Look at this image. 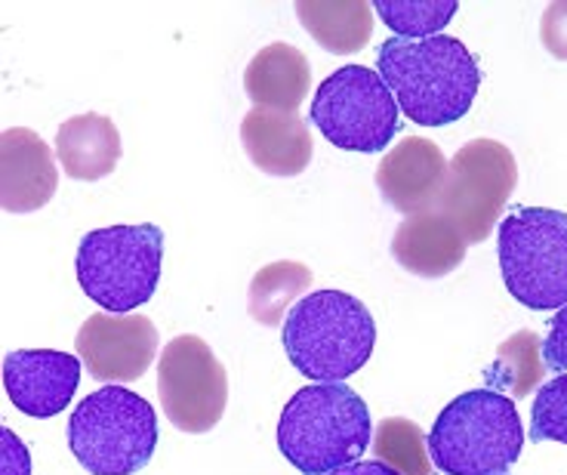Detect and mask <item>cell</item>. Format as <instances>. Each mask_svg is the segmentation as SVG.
Wrapping results in <instances>:
<instances>
[{
	"label": "cell",
	"instance_id": "1",
	"mask_svg": "<svg viewBox=\"0 0 567 475\" xmlns=\"http://www.w3.org/2000/svg\"><path fill=\"white\" fill-rule=\"evenodd\" d=\"M380 78L392 90L398 109L420 127L460 121L482 86L478 59L466 43L447 34L423 41L389 38L380 47Z\"/></svg>",
	"mask_w": 567,
	"mask_h": 475
},
{
	"label": "cell",
	"instance_id": "2",
	"mask_svg": "<svg viewBox=\"0 0 567 475\" xmlns=\"http://www.w3.org/2000/svg\"><path fill=\"white\" fill-rule=\"evenodd\" d=\"M373 423L368 404L346 383H315L284 404L278 447L302 475H330L361 461Z\"/></svg>",
	"mask_w": 567,
	"mask_h": 475
},
{
	"label": "cell",
	"instance_id": "3",
	"mask_svg": "<svg viewBox=\"0 0 567 475\" xmlns=\"http://www.w3.org/2000/svg\"><path fill=\"white\" fill-rule=\"evenodd\" d=\"M377 345L368 306L342 290H318L284 321V349L299 374L315 383H342L358 374Z\"/></svg>",
	"mask_w": 567,
	"mask_h": 475
},
{
	"label": "cell",
	"instance_id": "4",
	"mask_svg": "<svg viewBox=\"0 0 567 475\" xmlns=\"http://www.w3.org/2000/svg\"><path fill=\"white\" fill-rule=\"evenodd\" d=\"M525 451V426L509 395L472 389L447 404L429 432V454L447 475H506Z\"/></svg>",
	"mask_w": 567,
	"mask_h": 475
},
{
	"label": "cell",
	"instance_id": "5",
	"mask_svg": "<svg viewBox=\"0 0 567 475\" xmlns=\"http://www.w3.org/2000/svg\"><path fill=\"white\" fill-rule=\"evenodd\" d=\"M69 447L90 475H136L155 457V407L124 386L90 392L69 420Z\"/></svg>",
	"mask_w": 567,
	"mask_h": 475
},
{
	"label": "cell",
	"instance_id": "6",
	"mask_svg": "<svg viewBox=\"0 0 567 475\" xmlns=\"http://www.w3.org/2000/svg\"><path fill=\"white\" fill-rule=\"evenodd\" d=\"M164 257V231L145 226H109L86 231L78 245V285L112 316H130L155 297Z\"/></svg>",
	"mask_w": 567,
	"mask_h": 475
},
{
	"label": "cell",
	"instance_id": "7",
	"mask_svg": "<svg viewBox=\"0 0 567 475\" xmlns=\"http://www.w3.org/2000/svg\"><path fill=\"white\" fill-rule=\"evenodd\" d=\"M499 269L515 300L527 309L567 306V214L522 207L499 223Z\"/></svg>",
	"mask_w": 567,
	"mask_h": 475
},
{
	"label": "cell",
	"instance_id": "8",
	"mask_svg": "<svg viewBox=\"0 0 567 475\" xmlns=\"http://www.w3.org/2000/svg\"><path fill=\"white\" fill-rule=\"evenodd\" d=\"M315 127L342 152L377 155L395 140L398 102L368 65H346L321 81L312 100Z\"/></svg>",
	"mask_w": 567,
	"mask_h": 475
},
{
	"label": "cell",
	"instance_id": "9",
	"mask_svg": "<svg viewBox=\"0 0 567 475\" xmlns=\"http://www.w3.org/2000/svg\"><path fill=\"white\" fill-rule=\"evenodd\" d=\"M515 183L518 164L509 148L496 140H472L447 164L435 210L454 223L466 245H478L494 231Z\"/></svg>",
	"mask_w": 567,
	"mask_h": 475
},
{
	"label": "cell",
	"instance_id": "10",
	"mask_svg": "<svg viewBox=\"0 0 567 475\" xmlns=\"http://www.w3.org/2000/svg\"><path fill=\"white\" fill-rule=\"evenodd\" d=\"M157 395L176 430L192 435L210 432L226 414V368L200 337H176L157 361Z\"/></svg>",
	"mask_w": 567,
	"mask_h": 475
},
{
	"label": "cell",
	"instance_id": "11",
	"mask_svg": "<svg viewBox=\"0 0 567 475\" xmlns=\"http://www.w3.org/2000/svg\"><path fill=\"white\" fill-rule=\"evenodd\" d=\"M157 328L152 318L136 316H112L96 312L84 321L78 331V355L84 361L90 376L100 383H133L140 380L157 355Z\"/></svg>",
	"mask_w": 567,
	"mask_h": 475
},
{
	"label": "cell",
	"instance_id": "12",
	"mask_svg": "<svg viewBox=\"0 0 567 475\" xmlns=\"http://www.w3.org/2000/svg\"><path fill=\"white\" fill-rule=\"evenodd\" d=\"M81 383V361L56 349H16L3 359V386L16 411L47 420L62 414Z\"/></svg>",
	"mask_w": 567,
	"mask_h": 475
},
{
	"label": "cell",
	"instance_id": "13",
	"mask_svg": "<svg viewBox=\"0 0 567 475\" xmlns=\"http://www.w3.org/2000/svg\"><path fill=\"white\" fill-rule=\"evenodd\" d=\"M447 179V161L432 140L404 136L401 143L380 161L377 186L398 214H425L435 210L441 186Z\"/></svg>",
	"mask_w": 567,
	"mask_h": 475
},
{
	"label": "cell",
	"instance_id": "14",
	"mask_svg": "<svg viewBox=\"0 0 567 475\" xmlns=\"http://www.w3.org/2000/svg\"><path fill=\"white\" fill-rule=\"evenodd\" d=\"M59 173L50 145L34 130L10 127L0 140V202L7 214H34L56 195Z\"/></svg>",
	"mask_w": 567,
	"mask_h": 475
},
{
	"label": "cell",
	"instance_id": "15",
	"mask_svg": "<svg viewBox=\"0 0 567 475\" xmlns=\"http://www.w3.org/2000/svg\"><path fill=\"white\" fill-rule=\"evenodd\" d=\"M244 152L269 176H299L312 161V133L297 112L259 109L241 121Z\"/></svg>",
	"mask_w": 567,
	"mask_h": 475
},
{
	"label": "cell",
	"instance_id": "16",
	"mask_svg": "<svg viewBox=\"0 0 567 475\" xmlns=\"http://www.w3.org/2000/svg\"><path fill=\"white\" fill-rule=\"evenodd\" d=\"M466 238L439 210L408 216L392 238V257L398 266L420 278H441L454 272L466 257Z\"/></svg>",
	"mask_w": 567,
	"mask_h": 475
},
{
	"label": "cell",
	"instance_id": "17",
	"mask_svg": "<svg viewBox=\"0 0 567 475\" xmlns=\"http://www.w3.org/2000/svg\"><path fill=\"white\" fill-rule=\"evenodd\" d=\"M312 86V65L302 50L293 43H269L262 47L247 72H244V90L259 109H281L297 112Z\"/></svg>",
	"mask_w": 567,
	"mask_h": 475
},
{
	"label": "cell",
	"instance_id": "18",
	"mask_svg": "<svg viewBox=\"0 0 567 475\" xmlns=\"http://www.w3.org/2000/svg\"><path fill=\"white\" fill-rule=\"evenodd\" d=\"M56 158L71 179L96 183L114 173L121 161V133L112 117L96 112L69 117L56 133Z\"/></svg>",
	"mask_w": 567,
	"mask_h": 475
},
{
	"label": "cell",
	"instance_id": "19",
	"mask_svg": "<svg viewBox=\"0 0 567 475\" xmlns=\"http://www.w3.org/2000/svg\"><path fill=\"white\" fill-rule=\"evenodd\" d=\"M373 3L364 0H299L297 16L302 29L337 56L358 53L373 31Z\"/></svg>",
	"mask_w": 567,
	"mask_h": 475
},
{
	"label": "cell",
	"instance_id": "20",
	"mask_svg": "<svg viewBox=\"0 0 567 475\" xmlns=\"http://www.w3.org/2000/svg\"><path fill=\"white\" fill-rule=\"evenodd\" d=\"M309 285H312V269L302 262L281 259L262 266L250 285V316L266 328H278L287 306L297 302L299 293H306Z\"/></svg>",
	"mask_w": 567,
	"mask_h": 475
},
{
	"label": "cell",
	"instance_id": "21",
	"mask_svg": "<svg viewBox=\"0 0 567 475\" xmlns=\"http://www.w3.org/2000/svg\"><path fill=\"white\" fill-rule=\"evenodd\" d=\"M373 461L385 463L401 475H435L429 438L408 417H385L373 432Z\"/></svg>",
	"mask_w": 567,
	"mask_h": 475
},
{
	"label": "cell",
	"instance_id": "22",
	"mask_svg": "<svg viewBox=\"0 0 567 475\" xmlns=\"http://www.w3.org/2000/svg\"><path fill=\"white\" fill-rule=\"evenodd\" d=\"M543 368H546V361H543V345H539V337L537 333L525 331V333H515V337H509L506 343L499 345V352H496V364L491 368L487 380L494 383L496 392H499V389H506V392H512V395L525 399L527 392L539 383Z\"/></svg>",
	"mask_w": 567,
	"mask_h": 475
},
{
	"label": "cell",
	"instance_id": "23",
	"mask_svg": "<svg viewBox=\"0 0 567 475\" xmlns=\"http://www.w3.org/2000/svg\"><path fill=\"white\" fill-rule=\"evenodd\" d=\"M456 0H377L373 10L380 13L389 29L395 31V38L404 41H423V38H435L456 16Z\"/></svg>",
	"mask_w": 567,
	"mask_h": 475
},
{
	"label": "cell",
	"instance_id": "24",
	"mask_svg": "<svg viewBox=\"0 0 567 475\" xmlns=\"http://www.w3.org/2000/svg\"><path fill=\"white\" fill-rule=\"evenodd\" d=\"M530 438L567 445V376H555L530 404Z\"/></svg>",
	"mask_w": 567,
	"mask_h": 475
},
{
	"label": "cell",
	"instance_id": "25",
	"mask_svg": "<svg viewBox=\"0 0 567 475\" xmlns=\"http://www.w3.org/2000/svg\"><path fill=\"white\" fill-rule=\"evenodd\" d=\"M543 361L549 371H567V306L555 312L553 324H549V337L543 343Z\"/></svg>",
	"mask_w": 567,
	"mask_h": 475
},
{
	"label": "cell",
	"instance_id": "26",
	"mask_svg": "<svg viewBox=\"0 0 567 475\" xmlns=\"http://www.w3.org/2000/svg\"><path fill=\"white\" fill-rule=\"evenodd\" d=\"M543 43L555 59L567 62V3H553L543 13Z\"/></svg>",
	"mask_w": 567,
	"mask_h": 475
},
{
	"label": "cell",
	"instance_id": "27",
	"mask_svg": "<svg viewBox=\"0 0 567 475\" xmlns=\"http://www.w3.org/2000/svg\"><path fill=\"white\" fill-rule=\"evenodd\" d=\"M0 475H31V457L13 430L0 432Z\"/></svg>",
	"mask_w": 567,
	"mask_h": 475
},
{
	"label": "cell",
	"instance_id": "28",
	"mask_svg": "<svg viewBox=\"0 0 567 475\" xmlns=\"http://www.w3.org/2000/svg\"><path fill=\"white\" fill-rule=\"evenodd\" d=\"M330 475H401V473L389 469V466L380 461H358L352 463V466H342V469H337V473H330Z\"/></svg>",
	"mask_w": 567,
	"mask_h": 475
}]
</instances>
